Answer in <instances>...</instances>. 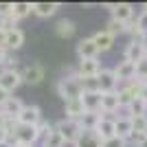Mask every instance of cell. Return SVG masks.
Masks as SVG:
<instances>
[{
	"instance_id": "cell-1",
	"label": "cell",
	"mask_w": 147,
	"mask_h": 147,
	"mask_svg": "<svg viewBox=\"0 0 147 147\" xmlns=\"http://www.w3.org/2000/svg\"><path fill=\"white\" fill-rule=\"evenodd\" d=\"M57 94H59L64 101H70V99H81L84 88H81L79 75L75 73V75H70V77H64V79L57 81Z\"/></svg>"
},
{
	"instance_id": "cell-2",
	"label": "cell",
	"mask_w": 147,
	"mask_h": 147,
	"mask_svg": "<svg viewBox=\"0 0 147 147\" xmlns=\"http://www.w3.org/2000/svg\"><path fill=\"white\" fill-rule=\"evenodd\" d=\"M55 129L61 134V138L66 143H77V138L81 136V132H84V127H81L79 121H73V119H61L59 123H55Z\"/></svg>"
},
{
	"instance_id": "cell-3",
	"label": "cell",
	"mask_w": 147,
	"mask_h": 147,
	"mask_svg": "<svg viewBox=\"0 0 147 147\" xmlns=\"http://www.w3.org/2000/svg\"><path fill=\"white\" fill-rule=\"evenodd\" d=\"M20 84H22V73H20V70H16V68L0 70V88H5L9 94H11Z\"/></svg>"
},
{
	"instance_id": "cell-4",
	"label": "cell",
	"mask_w": 147,
	"mask_h": 147,
	"mask_svg": "<svg viewBox=\"0 0 147 147\" xmlns=\"http://www.w3.org/2000/svg\"><path fill=\"white\" fill-rule=\"evenodd\" d=\"M16 121H18L20 125H37V123H42V110H40V105L26 103Z\"/></svg>"
},
{
	"instance_id": "cell-5",
	"label": "cell",
	"mask_w": 147,
	"mask_h": 147,
	"mask_svg": "<svg viewBox=\"0 0 147 147\" xmlns=\"http://www.w3.org/2000/svg\"><path fill=\"white\" fill-rule=\"evenodd\" d=\"M112 11V20H117L121 24H127L134 18V7L127 5V2H117V5H108Z\"/></svg>"
},
{
	"instance_id": "cell-6",
	"label": "cell",
	"mask_w": 147,
	"mask_h": 147,
	"mask_svg": "<svg viewBox=\"0 0 147 147\" xmlns=\"http://www.w3.org/2000/svg\"><path fill=\"white\" fill-rule=\"evenodd\" d=\"M40 141V134H37V125H20L16 129V143H24V145H35Z\"/></svg>"
},
{
	"instance_id": "cell-7",
	"label": "cell",
	"mask_w": 147,
	"mask_h": 147,
	"mask_svg": "<svg viewBox=\"0 0 147 147\" xmlns=\"http://www.w3.org/2000/svg\"><path fill=\"white\" fill-rule=\"evenodd\" d=\"M97 79H99V90L101 92L119 90V79H117V75H114V70H110V68H101V73L97 75Z\"/></svg>"
},
{
	"instance_id": "cell-8",
	"label": "cell",
	"mask_w": 147,
	"mask_h": 147,
	"mask_svg": "<svg viewBox=\"0 0 147 147\" xmlns=\"http://www.w3.org/2000/svg\"><path fill=\"white\" fill-rule=\"evenodd\" d=\"M147 57V49L141 44V40H132V42L125 46V53H123V59L132 61V64H138L141 59Z\"/></svg>"
},
{
	"instance_id": "cell-9",
	"label": "cell",
	"mask_w": 147,
	"mask_h": 147,
	"mask_svg": "<svg viewBox=\"0 0 147 147\" xmlns=\"http://www.w3.org/2000/svg\"><path fill=\"white\" fill-rule=\"evenodd\" d=\"M123 110L121 99H119V90L114 92H101V112L103 114H114V112Z\"/></svg>"
},
{
	"instance_id": "cell-10",
	"label": "cell",
	"mask_w": 147,
	"mask_h": 147,
	"mask_svg": "<svg viewBox=\"0 0 147 147\" xmlns=\"http://www.w3.org/2000/svg\"><path fill=\"white\" fill-rule=\"evenodd\" d=\"M44 66L40 64H29V66L22 70V81L29 84V86H37V84H42L44 81Z\"/></svg>"
},
{
	"instance_id": "cell-11",
	"label": "cell",
	"mask_w": 147,
	"mask_h": 147,
	"mask_svg": "<svg viewBox=\"0 0 147 147\" xmlns=\"http://www.w3.org/2000/svg\"><path fill=\"white\" fill-rule=\"evenodd\" d=\"M112 70H114V75H117V79L123 81V84H127V81L136 79V64H132V61H127V59L119 61Z\"/></svg>"
},
{
	"instance_id": "cell-12",
	"label": "cell",
	"mask_w": 147,
	"mask_h": 147,
	"mask_svg": "<svg viewBox=\"0 0 147 147\" xmlns=\"http://www.w3.org/2000/svg\"><path fill=\"white\" fill-rule=\"evenodd\" d=\"M77 55H79V59H97L99 49H97V44H94L92 37L79 40V44H77Z\"/></svg>"
},
{
	"instance_id": "cell-13",
	"label": "cell",
	"mask_w": 147,
	"mask_h": 147,
	"mask_svg": "<svg viewBox=\"0 0 147 147\" xmlns=\"http://www.w3.org/2000/svg\"><path fill=\"white\" fill-rule=\"evenodd\" d=\"M94 132H97V136L101 138V141H108V138H112V136H117V127H114V119H112V117H108V114H103Z\"/></svg>"
},
{
	"instance_id": "cell-14",
	"label": "cell",
	"mask_w": 147,
	"mask_h": 147,
	"mask_svg": "<svg viewBox=\"0 0 147 147\" xmlns=\"http://www.w3.org/2000/svg\"><path fill=\"white\" fill-rule=\"evenodd\" d=\"M114 127H117V136L123 141H132L134 136V125H132V119L129 117H119L114 119Z\"/></svg>"
},
{
	"instance_id": "cell-15",
	"label": "cell",
	"mask_w": 147,
	"mask_h": 147,
	"mask_svg": "<svg viewBox=\"0 0 147 147\" xmlns=\"http://www.w3.org/2000/svg\"><path fill=\"white\" fill-rule=\"evenodd\" d=\"M101 73V61L99 59H79L77 75L79 77H97Z\"/></svg>"
},
{
	"instance_id": "cell-16",
	"label": "cell",
	"mask_w": 147,
	"mask_h": 147,
	"mask_svg": "<svg viewBox=\"0 0 147 147\" xmlns=\"http://www.w3.org/2000/svg\"><path fill=\"white\" fill-rule=\"evenodd\" d=\"M64 112H66V119L79 121V119L86 114L84 101H81V99H70V101H64Z\"/></svg>"
},
{
	"instance_id": "cell-17",
	"label": "cell",
	"mask_w": 147,
	"mask_h": 147,
	"mask_svg": "<svg viewBox=\"0 0 147 147\" xmlns=\"http://www.w3.org/2000/svg\"><path fill=\"white\" fill-rule=\"evenodd\" d=\"M24 105H26V103H22L18 97H9V99H7V103L0 108V112H2L7 119H18Z\"/></svg>"
},
{
	"instance_id": "cell-18",
	"label": "cell",
	"mask_w": 147,
	"mask_h": 147,
	"mask_svg": "<svg viewBox=\"0 0 147 147\" xmlns=\"http://www.w3.org/2000/svg\"><path fill=\"white\" fill-rule=\"evenodd\" d=\"M24 44V31L22 29H9L7 31V51H18Z\"/></svg>"
},
{
	"instance_id": "cell-19",
	"label": "cell",
	"mask_w": 147,
	"mask_h": 147,
	"mask_svg": "<svg viewBox=\"0 0 147 147\" xmlns=\"http://www.w3.org/2000/svg\"><path fill=\"white\" fill-rule=\"evenodd\" d=\"M59 9V2H33V13L37 18H51Z\"/></svg>"
},
{
	"instance_id": "cell-20",
	"label": "cell",
	"mask_w": 147,
	"mask_h": 147,
	"mask_svg": "<svg viewBox=\"0 0 147 147\" xmlns=\"http://www.w3.org/2000/svg\"><path fill=\"white\" fill-rule=\"evenodd\" d=\"M75 31H77V26H75L73 20H68V18H61L55 24V33H57V37H61V40H70V37L75 35Z\"/></svg>"
},
{
	"instance_id": "cell-21",
	"label": "cell",
	"mask_w": 147,
	"mask_h": 147,
	"mask_svg": "<svg viewBox=\"0 0 147 147\" xmlns=\"http://www.w3.org/2000/svg\"><path fill=\"white\" fill-rule=\"evenodd\" d=\"M81 101L86 112H101V92H84Z\"/></svg>"
},
{
	"instance_id": "cell-22",
	"label": "cell",
	"mask_w": 147,
	"mask_h": 147,
	"mask_svg": "<svg viewBox=\"0 0 147 147\" xmlns=\"http://www.w3.org/2000/svg\"><path fill=\"white\" fill-rule=\"evenodd\" d=\"M92 40H94V44H97L99 53L110 51V49H112V44H114V35H110L105 29H103V31H99V33H94V35H92Z\"/></svg>"
},
{
	"instance_id": "cell-23",
	"label": "cell",
	"mask_w": 147,
	"mask_h": 147,
	"mask_svg": "<svg viewBox=\"0 0 147 147\" xmlns=\"http://www.w3.org/2000/svg\"><path fill=\"white\" fill-rule=\"evenodd\" d=\"M125 112H127L129 119H134V117H147V103H145V99L136 97L134 101H129V105L125 108Z\"/></svg>"
},
{
	"instance_id": "cell-24",
	"label": "cell",
	"mask_w": 147,
	"mask_h": 147,
	"mask_svg": "<svg viewBox=\"0 0 147 147\" xmlns=\"http://www.w3.org/2000/svg\"><path fill=\"white\" fill-rule=\"evenodd\" d=\"M101 138L97 136V132H81V136L77 138V143H75V147H101Z\"/></svg>"
},
{
	"instance_id": "cell-25",
	"label": "cell",
	"mask_w": 147,
	"mask_h": 147,
	"mask_svg": "<svg viewBox=\"0 0 147 147\" xmlns=\"http://www.w3.org/2000/svg\"><path fill=\"white\" fill-rule=\"evenodd\" d=\"M29 13H33V2H13V20L26 18Z\"/></svg>"
},
{
	"instance_id": "cell-26",
	"label": "cell",
	"mask_w": 147,
	"mask_h": 147,
	"mask_svg": "<svg viewBox=\"0 0 147 147\" xmlns=\"http://www.w3.org/2000/svg\"><path fill=\"white\" fill-rule=\"evenodd\" d=\"M42 147H66V141L61 138V134L57 132V129H53L49 136L42 138Z\"/></svg>"
},
{
	"instance_id": "cell-27",
	"label": "cell",
	"mask_w": 147,
	"mask_h": 147,
	"mask_svg": "<svg viewBox=\"0 0 147 147\" xmlns=\"http://www.w3.org/2000/svg\"><path fill=\"white\" fill-rule=\"evenodd\" d=\"M84 92H101L99 90V79L97 77H79Z\"/></svg>"
},
{
	"instance_id": "cell-28",
	"label": "cell",
	"mask_w": 147,
	"mask_h": 147,
	"mask_svg": "<svg viewBox=\"0 0 147 147\" xmlns=\"http://www.w3.org/2000/svg\"><path fill=\"white\" fill-rule=\"evenodd\" d=\"M132 125H134V134L147 136V117H134L132 119Z\"/></svg>"
},
{
	"instance_id": "cell-29",
	"label": "cell",
	"mask_w": 147,
	"mask_h": 147,
	"mask_svg": "<svg viewBox=\"0 0 147 147\" xmlns=\"http://www.w3.org/2000/svg\"><path fill=\"white\" fill-rule=\"evenodd\" d=\"M136 79L147 81V57H145V59H141L138 64H136Z\"/></svg>"
},
{
	"instance_id": "cell-30",
	"label": "cell",
	"mask_w": 147,
	"mask_h": 147,
	"mask_svg": "<svg viewBox=\"0 0 147 147\" xmlns=\"http://www.w3.org/2000/svg\"><path fill=\"white\" fill-rule=\"evenodd\" d=\"M108 33H110V35H114L117 37L119 33H123V31H125V24H121V22H117V20H110V24H108Z\"/></svg>"
},
{
	"instance_id": "cell-31",
	"label": "cell",
	"mask_w": 147,
	"mask_h": 147,
	"mask_svg": "<svg viewBox=\"0 0 147 147\" xmlns=\"http://www.w3.org/2000/svg\"><path fill=\"white\" fill-rule=\"evenodd\" d=\"M101 147H127V141H123L119 136H112V138H108V141L101 143Z\"/></svg>"
},
{
	"instance_id": "cell-32",
	"label": "cell",
	"mask_w": 147,
	"mask_h": 147,
	"mask_svg": "<svg viewBox=\"0 0 147 147\" xmlns=\"http://www.w3.org/2000/svg\"><path fill=\"white\" fill-rule=\"evenodd\" d=\"M13 16V2H0V20Z\"/></svg>"
},
{
	"instance_id": "cell-33",
	"label": "cell",
	"mask_w": 147,
	"mask_h": 147,
	"mask_svg": "<svg viewBox=\"0 0 147 147\" xmlns=\"http://www.w3.org/2000/svg\"><path fill=\"white\" fill-rule=\"evenodd\" d=\"M136 26H138V31H141V35H143V33H147V11H145V9L138 13V18H136Z\"/></svg>"
},
{
	"instance_id": "cell-34",
	"label": "cell",
	"mask_w": 147,
	"mask_h": 147,
	"mask_svg": "<svg viewBox=\"0 0 147 147\" xmlns=\"http://www.w3.org/2000/svg\"><path fill=\"white\" fill-rule=\"evenodd\" d=\"M0 49H7V29L0 26Z\"/></svg>"
},
{
	"instance_id": "cell-35",
	"label": "cell",
	"mask_w": 147,
	"mask_h": 147,
	"mask_svg": "<svg viewBox=\"0 0 147 147\" xmlns=\"http://www.w3.org/2000/svg\"><path fill=\"white\" fill-rule=\"evenodd\" d=\"M9 97H11V94H9V92H7L5 88H0V108H2V105L7 103V99H9Z\"/></svg>"
},
{
	"instance_id": "cell-36",
	"label": "cell",
	"mask_w": 147,
	"mask_h": 147,
	"mask_svg": "<svg viewBox=\"0 0 147 147\" xmlns=\"http://www.w3.org/2000/svg\"><path fill=\"white\" fill-rule=\"evenodd\" d=\"M5 125H7V117L0 112V134H5Z\"/></svg>"
},
{
	"instance_id": "cell-37",
	"label": "cell",
	"mask_w": 147,
	"mask_h": 147,
	"mask_svg": "<svg viewBox=\"0 0 147 147\" xmlns=\"http://www.w3.org/2000/svg\"><path fill=\"white\" fill-rule=\"evenodd\" d=\"M7 61V49H0V66Z\"/></svg>"
},
{
	"instance_id": "cell-38",
	"label": "cell",
	"mask_w": 147,
	"mask_h": 147,
	"mask_svg": "<svg viewBox=\"0 0 147 147\" xmlns=\"http://www.w3.org/2000/svg\"><path fill=\"white\" fill-rule=\"evenodd\" d=\"M141 99H145V103H147V84H143V90H141Z\"/></svg>"
},
{
	"instance_id": "cell-39",
	"label": "cell",
	"mask_w": 147,
	"mask_h": 147,
	"mask_svg": "<svg viewBox=\"0 0 147 147\" xmlns=\"http://www.w3.org/2000/svg\"><path fill=\"white\" fill-rule=\"evenodd\" d=\"M138 40H141V44H143V46H145V49H147V33H143V35L138 37Z\"/></svg>"
},
{
	"instance_id": "cell-40",
	"label": "cell",
	"mask_w": 147,
	"mask_h": 147,
	"mask_svg": "<svg viewBox=\"0 0 147 147\" xmlns=\"http://www.w3.org/2000/svg\"><path fill=\"white\" fill-rule=\"evenodd\" d=\"M136 147H147V136H145V138H141V141L136 143Z\"/></svg>"
},
{
	"instance_id": "cell-41",
	"label": "cell",
	"mask_w": 147,
	"mask_h": 147,
	"mask_svg": "<svg viewBox=\"0 0 147 147\" xmlns=\"http://www.w3.org/2000/svg\"><path fill=\"white\" fill-rule=\"evenodd\" d=\"M0 147H16V145H11V143H0Z\"/></svg>"
},
{
	"instance_id": "cell-42",
	"label": "cell",
	"mask_w": 147,
	"mask_h": 147,
	"mask_svg": "<svg viewBox=\"0 0 147 147\" xmlns=\"http://www.w3.org/2000/svg\"><path fill=\"white\" fill-rule=\"evenodd\" d=\"M16 147H33V145H24V143H16Z\"/></svg>"
},
{
	"instance_id": "cell-43",
	"label": "cell",
	"mask_w": 147,
	"mask_h": 147,
	"mask_svg": "<svg viewBox=\"0 0 147 147\" xmlns=\"http://www.w3.org/2000/svg\"><path fill=\"white\" fill-rule=\"evenodd\" d=\"M0 143H5V134H0Z\"/></svg>"
},
{
	"instance_id": "cell-44",
	"label": "cell",
	"mask_w": 147,
	"mask_h": 147,
	"mask_svg": "<svg viewBox=\"0 0 147 147\" xmlns=\"http://www.w3.org/2000/svg\"><path fill=\"white\" fill-rule=\"evenodd\" d=\"M145 84H147V81H145Z\"/></svg>"
}]
</instances>
